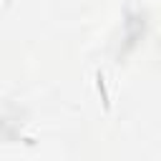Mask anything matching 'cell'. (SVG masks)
Returning a JSON list of instances; mask_svg holds the SVG:
<instances>
[{
  "label": "cell",
  "instance_id": "obj_1",
  "mask_svg": "<svg viewBox=\"0 0 161 161\" xmlns=\"http://www.w3.org/2000/svg\"><path fill=\"white\" fill-rule=\"evenodd\" d=\"M96 88H98L103 111L108 113V111H111V98H108V88H106V75H103V70H96Z\"/></svg>",
  "mask_w": 161,
  "mask_h": 161
},
{
  "label": "cell",
  "instance_id": "obj_2",
  "mask_svg": "<svg viewBox=\"0 0 161 161\" xmlns=\"http://www.w3.org/2000/svg\"><path fill=\"white\" fill-rule=\"evenodd\" d=\"M10 3H13V0H5V8H8V5H10Z\"/></svg>",
  "mask_w": 161,
  "mask_h": 161
}]
</instances>
